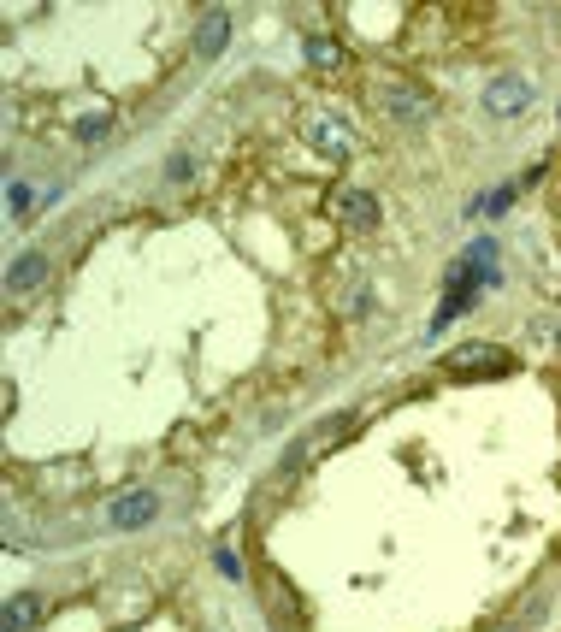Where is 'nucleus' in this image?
Returning a JSON list of instances; mask_svg holds the SVG:
<instances>
[{
  "label": "nucleus",
  "mask_w": 561,
  "mask_h": 632,
  "mask_svg": "<svg viewBox=\"0 0 561 632\" xmlns=\"http://www.w3.org/2000/svg\"><path fill=\"white\" fill-rule=\"evenodd\" d=\"M36 284H48V254H24V260H12L6 290H12V296H24V290H36Z\"/></svg>",
  "instance_id": "9"
},
{
  "label": "nucleus",
  "mask_w": 561,
  "mask_h": 632,
  "mask_svg": "<svg viewBox=\"0 0 561 632\" xmlns=\"http://www.w3.org/2000/svg\"><path fill=\"white\" fill-rule=\"evenodd\" d=\"M154 514H160V503H154L148 491H130V497L113 503V526H119V532H136V526H148Z\"/></svg>",
  "instance_id": "7"
},
{
  "label": "nucleus",
  "mask_w": 561,
  "mask_h": 632,
  "mask_svg": "<svg viewBox=\"0 0 561 632\" xmlns=\"http://www.w3.org/2000/svg\"><path fill=\"white\" fill-rule=\"evenodd\" d=\"M302 54H308V65H319V71H337V65H343V48H337L331 36H308Z\"/></svg>",
  "instance_id": "10"
},
{
  "label": "nucleus",
  "mask_w": 561,
  "mask_h": 632,
  "mask_svg": "<svg viewBox=\"0 0 561 632\" xmlns=\"http://www.w3.org/2000/svg\"><path fill=\"white\" fill-rule=\"evenodd\" d=\"M272 615H290V621H296V597H290V585H272Z\"/></svg>",
  "instance_id": "12"
},
{
  "label": "nucleus",
  "mask_w": 561,
  "mask_h": 632,
  "mask_svg": "<svg viewBox=\"0 0 561 632\" xmlns=\"http://www.w3.org/2000/svg\"><path fill=\"white\" fill-rule=\"evenodd\" d=\"M225 36H231V12H225V6L201 12V30H195V54H201V60H213V54L225 48Z\"/></svg>",
  "instance_id": "6"
},
{
  "label": "nucleus",
  "mask_w": 561,
  "mask_h": 632,
  "mask_svg": "<svg viewBox=\"0 0 561 632\" xmlns=\"http://www.w3.org/2000/svg\"><path fill=\"white\" fill-rule=\"evenodd\" d=\"M532 95H538L532 77H514V71H508V77H497V83L485 89V113H491V119H520V113L532 107Z\"/></svg>",
  "instance_id": "2"
},
{
  "label": "nucleus",
  "mask_w": 561,
  "mask_h": 632,
  "mask_svg": "<svg viewBox=\"0 0 561 632\" xmlns=\"http://www.w3.org/2000/svg\"><path fill=\"white\" fill-rule=\"evenodd\" d=\"M449 373L455 379H502L508 373V349H497V343H461V349H449Z\"/></svg>",
  "instance_id": "1"
},
{
  "label": "nucleus",
  "mask_w": 561,
  "mask_h": 632,
  "mask_svg": "<svg viewBox=\"0 0 561 632\" xmlns=\"http://www.w3.org/2000/svg\"><path fill=\"white\" fill-rule=\"evenodd\" d=\"M384 107H390V119H402V125H426V95H414V89H402V83H390L384 89Z\"/></svg>",
  "instance_id": "8"
},
{
  "label": "nucleus",
  "mask_w": 561,
  "mask_h": 632,
  "mask_svg": "<svg viewBox=\"0 0 561 632\" xmlns=\"http://www.w3.org/2000/svg\"><path fill=\"white\" fill-rule=\"evenodd\" d=\"M48 615V597L42 591H24V597H6V609H0V632H30L36 621Z\"/></svg>",
  "instance_id": "3"
},
{
  "label": "nucleus",
  "mask_w": 561,
  "mask_h": 632,
  "mask_svg": "<svg viewBox=\"0 0 561 632\" xmlns=\"http://www.w3.org/2000/svg\"><path fill=\"white\" fill-rule=\"evenodd\" d=\"M337 219H343L349 231H373L378 225V195L373 190H343L337 195Z\"/></svg>",
  "instance_id": "4"
},
{
  "label": "nucleus",
  "mask_w": 561,
  "mask_h": 632,
  "mask_svg": "<svg viewBox=\"0 0 561 632\" xmlns=\"http://www.w3.org/2000/svg\"><path fill=\"white\" fill-rule=\"evenodd\" d=\"M107 130H113V119H107V113H95V119H77V136H83V142H101Z\"/></svg>",
  "instance_id": "11"
},
{
  "label": "nucleus",
  "mask_w": 561,
  "mask_h": 632,
  "mask_svg": "<svg viewBox=\"0 0 561 632\" xmlns=\"http://www.w3.org/2000/svg\"><path fill=\"white\" fill-rule=\"evenodd\" d=\"M308 142L325 154V160H337V166L349 160V130L337 125V119H308Z\"/></svg>",
  "instance_id": "5"
},
{
  "label": "nucleus",
  "mask_w": 561,
  "mask_h": 632,
  "mask_svg": "<svg viewBox=\"0 0 561 632\" xmlns=\"http://www.w3.org/2000/svg\"><path fill=\"white\" fill-rule=\"evenodd\" d=\"M166 178H172V184H189V178H195V166H189L184 154H178V160H172V166H166Z\"/></svg>",
  "instance_id": "13"
}]
</instances>
